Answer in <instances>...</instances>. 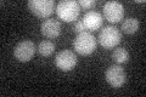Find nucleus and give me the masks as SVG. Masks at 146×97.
<instances>
[{
    "instance_id": "3",
    "label": "nucleus",
    "mask_w": 146,
    "mask_h": 97,
    "mask_svg": "<svg viewBox=\"0 0 146 97\" xmlns=\"http://www.w3.org/2000/svg\"><path fill=\"white\" fill-rule=\"evenodd\" d=\"M99 43L104 49H113L121 43V32L115 26H106L99 33Z\"/></svg>"
},
{
    "instance_id": "11",
    "label": "nucleus",
    "mask_w": 146,
    "mask_h": 97,
    "mask_svg": "<svg viewBox=\"0 0 146 97\" xmlns=\"http://www.w3.org/2000/svg\"><path fill=\"white\" fill-rule=\"evenodd\" d=\"M139 29V21L135 17H128L122 22V30L125 34H134Z\"/></svg>"
},
{
    "instance_id": "1",
    "label": "nucleus",
    "mask_w": 146,
    "mask_h": 97,
    "mask_svg": "<svg viewBox=\"0 0 146 97\" xmlns=\"http://www.w3.org/2000/svg\"><path fill=\"white\" fill-rule=\"evenodd\" d=\"M96 39L95 36L88 33V32H83V33H79L76 36L74 41H73V48H74L76 52L82 55V56H89L91 55L95 49H96Z\"/></svg>"
},
{
    "instance_id": "14",
    "label": "nucleus",
    "mask_w": 146,
    "mask_h": 97,
    "mask_svg": "<svg viewBox=\"0 0 146 97\" xmlns=\"http://www.w3.org/2000/svg\"><path fill=\"white\" fill-rule=\"evenodd\" d=\"M79 7H83L84 10H90L96 5V1L95 0H79L78 1Z\"/></svg>"
},
{
    "instance_id": "8",
    "label": "nucleus",
    "mask_w": 146,
    "mask_h": 97,
    "mask_svg": "<svg viewBox=\"0 0 146 97\" xmlns=\"http://www.w3.org/2000/svg\"><path fill=\"white\" fill-rule=\"evenodd\" d=\"M105 78H106V81L112 87L118 89V87H121L125 82L127 75H125L124 69H123L121 66L113 64V66L107 68L106 73H105Z\"/></svg>"
},
{
    "instance_id": "12",
    "label": "nucleus",
    "mask_w": 146,
    "mask_h": 97,
    "mask_svg": "<svg viewBox=\"0 0 146 97\" xmlns=\"http://www.w3.org/2000/svg\"><path fill=\"white\" fill-rule=\"evenodd\" d=\"M36 50H38L40 56L49 57V56H51V55L54 53V51H55V44L50 40H44L38 45Z\"/></svg>"
},
{
    "instance_id": "4",
    "label": "nucleus",
    "mask_w": 146,
    "mask_h": 97,
    "mask_svg": "<svg viewBox=\"0 0 146 97\" xmlns=\"http://www.w3.org/2000/svg\"><path fill=\"white\" fill-rule=\"evenodd\" d=\"M28 7L31 12L39 18H48L56 10L55 3L52 0H29Z\"/></svg>"
},
{
    "instance_id": "13",
    "label": "nucleus",
    "mask_w": 146,
    "mask_h": 97,
    "mask_svg": "<svg viewBox=\"0 0 146 97\" xmlns=\"http://www.w3.org/2000/svg\"><path fill=\"white\" fill-rule=\"evenodd\" d=\"M112 58L116 63L122 64V63L128 62V59H129V53H128V51L125 49L119 48V49H116L115 51L112 52Z\"/></svg>"
},
{
    "instance_id": "10",
    "label": "nucleus",
    "mask_w": 146,
    "mask_h": 97,
    "mask_svg": "<svg viewBox=\"0 0 146 97\" xmlns=\"http://www.w3.org/2000/svg\"><path fill=\"white\" fill-rule=\"evenodd\" d=\"M83 24L88 30H98L102 26V15L96 11H88L83 17Z\"/></svg>"
},
{
    "instance_id": "15",
    "label": "nucleus",
    "mask_w": 146,
    "mask_h": 97,
    "mask_svg": "<svg viewBox=\"0 0 146 97\" xmlns=\"http://www.w3.org/2000/svg\"><path fill=\"white\" fill-rule=\"evenodd\" d=\"M73 30L76 32V33H83V32H85V27L83 24V22L82 21H77L74 23V26H73Z\"/></svg>"
},
{
    "instance_id": "6",
    "label": "nucleus",
    "mask_w": 146,
    "mask_h": 97,
    "mask_svg": "<svg viewBox=\"0 0 146 97\" xmlns=\"http://www.w3.org/2000/svg\"><path fill=\"white\" fill-rule=\"evenodd\" d=\"M104 17L111 23H118L123 20L124 7L118 1H107L104 5Z\"/></svg>"
},
{
    "instance_id": "2",
    "label": "nucleus",
    "mask_w": 146,
    "mask_h": 97,
    "mask_svg": "<svg viewBox=\"0 0 146 97\" xmlns=\"http://www.w3.org/2000/svg\"><path fill=\"white\" fill-rule=\"evenodd\" d=\"M56 13L57 17L62 20L63 22H73L76 21L79 16L80 12V7L78 5V3L74 0H62L57 4L56 6Z\"/></svg>"
},
{
    "instance_id": "5",
    "label": "nucleus",
    "mask_w": 146,
    "mask_h": 97,
    "mask_svg": "<svg viewBox=\"0 0 146 97\" xmlns=\"http://www.w3.org/2000/svg\"><path fill=\"white\" fill-rule=\"evenodd\" d=\"M35 51H36V46L33 41L23 40L15 46V49H13V56L20 62H28L33 58Z\"/></svg>"
},
{
    "instance_id": "9",
    "label": "nucleus",
    "mask_w": 146,
    "mask_h": 97,
    "mask_svg": "<svg viewBox=\"0 0 146 97\" xmlns=\"http://www.w3.org/2000/svg\"><path fill=\"white\" fill-rule=\"evenodd\" d=\"M40 30H42V34L48 39H55L57 38L61 33V24L57 20H54V18H48L45 20L42 26H40Z\"/></svg>"
},
{
    "instance_id": "7",
    "label": "nucleus",
    "mask_w": 146,
    "mask_h": 97,
    "mask_svg": "<svg viewBox=\"0 0 146 97\" xmlns=\"http://www.w3.org/2000/svg\"><path fill=\"white\" fill-rule=\"evenodd\" d=\"M55 64L60 71L70 72L77 64V55L71 50L60 51L55 57Z\"/></svg>"
}]
</instances>
